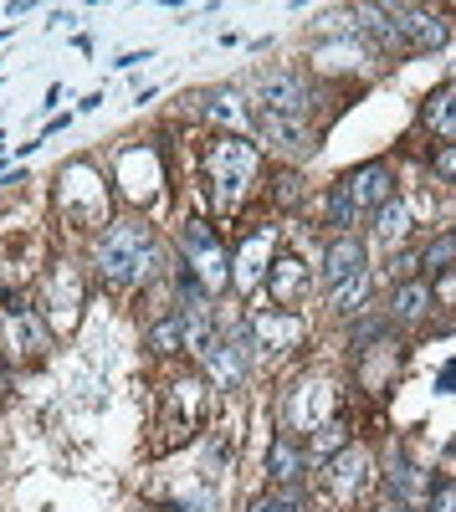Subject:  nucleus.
Instances as JSON below:
<instances>
[{
    "instance_id": "1",
    "label": "nucleus",
    "mask_w": 456,
    "mask_h": 512,
    "mask_svg": "<svg viewBox=\"0 0 456 512\" xmlns=\"http://www.w3.org/2000/svg\"><path fill=\"white\" fill-rule=\"evenodd\" d=\"M154 272V231L139 221H118L98 241V277L108 287H129Z\"/></svg>"
},
{
    "instance_id": "2",
    "label": "nucleus",
    "mask_w": 456,
    "mask_h": 512,
    "mask_svg": "<svg viewBox=\"0 0 456 512\" xmlns=\"http://www.w3.org/2000/svg\"><path fill=\"white\" fill-rule=\"evenodd\" d=\"M205 175L216 185V205H236L241 190L257 180V149L241 134H226V139L211 144V154H205Z\"/></svg>"
},
{
    "instance_id": "3",
    "label": "nucleus",
    "mask_w": 456,
    "mask_h": 512,
    "mask_svg": "<svg viewBox=\"0 0 456 512\" xmlns=\"http://www.w3.org/2000/svg\"><path fill=\"white\" fill-rule=\"evenodd\" d=\"M180 241H185V256H190V277L200 282V292H221L226 282H231V272H226V251H221V241L205 231L200 221H185V231H180Z\"/></svg>"
},
{
    "instance_id": "4",
    "label": "nucleus",
    "mask_w": 456,
    "mask_h": 512,
    "mask_svg": "<svg viewBox=\"0 0 456 512\" xmlns=\"http://www.w3.org/2000/svg\"><path fill=\"white\" fill-rule=\"evenodd\" d=\"M369 477H375V461H369V451H364V446H344L334 461H328L323 487H328V497H334L339 507H349L354 497L369 492Z\"/></svg>"
},
{
    "instance_id": "5",
    "label": "nucleus",
    "mask_w": 456,
    "mask_h": 512,
    "mask_svg": "<svg viewBox=\"0 0 456 512\" xmlns=\"http://www.w3.org/2000/svg\"><path fill=\"white\" fill-rule=\"evenodd\" d=\"M257 103H262V118H303L313 93L298 72H267L257 82Z\"/></svg>"
},
{
    "instance_id": "6",
    "label": "nucleus",
    "mask_w": 456,
    "mask_h": 512,
    "mask_svg": "<svg viewBox=\"0 0 456 512\" xmlns=\"http://www.w3.org/2000/svg\"><path fill=\"white\" fill-rule=\"evenodd\" d=\"M390 16H395L400 41L416 47V52H436V47H446V36H451V26L436 11H426V6H390Z\"/></svg>"
},
{
    "instance_id": "7",
    "label": "nucleus",
    "mask_w": 456,
    "mask_h": 512,
    "mask_svg": "<svg viewBox=\"0 0 456 512\" xmlns=\"http://www.w3.org/2000/svg\"><path fill=\"white\" fill-rule=\"evenodd\" d=\"M298 338H303V318L287 313V308H272V313L257 318V328H252V349L287 354V349H298Z\"/></svg>"
},
{
    "instance_id": "8",
    "label": "nucleus",
    "mask_w": 456,
    "mask_h": 512,
    "mask_svg": "<svg viewBox=\"0 0 456 512\" xmlns=\"http://www.w3.org/2000/svg\"><path fill=\"white\" fill-rule=\"evenodd\" d=\"M364 277V246L354 236H339L334 246L323 251V287L334 292V287H349Z\"/></svg>"
},
{
    "instance_id": "9",
    "label": "nucleus",
    "mask_w": 456,
    "mask_h": 512,
    "mask_svg": "<svg viewBox=\"0 0 456 512\" xmlns=\"http://www.w3.org/2000/svg\"><path fill=\"white\" fill-rule=\"evenodd\" d=\"M344 190H349V200L364 210V205H385V200H395V175L385 164H364V169H354V175L344 180Z\"/></svg>"
},
{
    "instance_id": "10",
    "label": "nucleus",
    "mask_w": 456,
    "mask_h": 512,
    "mask_svg": "<svg viewBox=\"0 0 456 512\" xmlns=\"http://www.w3.org/2000/svg\"><path fill=\"white\" fill-rule=\"evenodd\" d=\"M267 292H272V303H282V308L303 303V292H308V267L298 262V256H282V262L267 272Z\"/></svg>"
},
{
    "instance_id": "11",
    "label": "nucleus",
    "mask_w": 456,
    "mask_h": 512,
    "mask_svg": "<svg viewBox=\"0 0 456 512\" xmlns=\"http://www.w3.org/2000/svg\"><path fill=\"white\" fill-rule=\"evenodd\" d=\"M267 472H272V482H277V487H298V482H303L308 456L298 451V441H293V436H277V441H272V451H267Z\"/></svg>"
},
{
    "instance_id": "12",
    "label": "nucleus",
    "mask_w": 456,
    "mask_h": 512,
    "mask_svg": "<svg viewBox=\"0 0 456 512\" xmlns=\"http://www.w3.org/2000/svg\"><path fill=\"white\" fill-rule=\"evenodd\" d=\"M354 26H359L369 41H380V47H405L400 31H395L390 6H354Z\"/></svg>"
},
{
    "instance_id": "13",
    "label": "nucleus",
    "mask_w": 456,
    "mask_h": 512,
    "mask_svg": "<svg viewBox=\"0 0 456 512\" xmlns=\"http://www.w3.org/2000/svg\"><path fill=\"white\" fill-rule=\"evenodd\" d=\"M421 118L436 128L441 139H456V88H436L421 108Z\"/></svg>"
},
{
    "instance_id": "14",
    "label": "nucleus",
    "mask_w": 456,
    "mask_h": 512,
    "mask_svg": "<svg viewBox=\"0 0 456 512\" xmlns=\"http://www.w3.org/2000/svg\"><path fill=\"white\" fill-rule=\"evenodd\" d=\"M426 308H431V287H426V282H400V287H395V303H390V313H395L400 323H416V318H426Z\"/></svg>"
},
{
    "instance_id": "15",
    "label": "nucleus",
    "mask_w": 456,
    "mask_h": 512,
    "mask_svg": "<svg viewBox=\"0 0 456 512\" xmlns=\"http://www.w3.org/2000/svg\"><path fill=\"white\" fill-rule=\"evenodd\" d=\"M262 128L277 149H313L308 144V118H262Z\"/></svg>"
},
{
    "instance_id": "16",
    "label": "nucleus",
    "mask_w": 456,
    "mask_h": 512,
    "mask_svg": "<svg viewBox=\"0 0 456 512\" xmlns=\"http://www.w3.org/2000/svg\"><path fill=\"white\" fill-rule=\"evenodd\" d=\"M405 231H410V210H405L400 200H385V205L375 210V236L390 246V241H400Z\"/></svg>"
},
{
    "instance_id": "17",
    "label": "nucleus",
    "mask_w": 456,
    "mask_h": 512,
    "mask_svg": "<svg viewBox=\"0 0 456 512\" xmlns=\"http://www.w3.org/2000/svg\"><path fill=\"white\" fill-rule=\"evenodd\" d=\"M205 359H211V369H216V379L226 384V390H231V384H241V369H246L241 364V349H231V344H221V338H216Z\"/></svg>"
},
{
    "instance_id": "18",
    "label": "nucleus",
    "mask_w": 456,
    "mask_h": 512,
    "mask_svg": "<svg viewBox=\"0 0 456 512\" xmlns=\"http://www.w3.org/2000/svg\"><path fill=\"white\" fill-rule=\"evenodd\" d=\"M180 344H185V323H180V318H164V323H154V328H149V349L175 354Z\"/></svg>"
},
{
    "instance_id": "19",
    "label": "nucleus",
    "mask_w": 456,
    "mask_h": 512,
    "mask_svg": "<svg viewBox=\"0 0 456 512\" xmlns=\"http://www.w3.org/2000/svg\"><path fill=\"white\" fill-rule=\"evenodd\" d=\"M211 118H216V123H231V128H246L241 93H211Z\"/></svg>"
},
{
    "instance_id": "20",
    "label": "nucleus",
    "mask_w": 456,
    "mask_h": 512,
    "mask_svg": "<svg viewBox=\"0 0 456 512\" xmlns=\"http://www.w3.org/2000/svg\"><path fill=\"white\" fill-rule=\"evenodd\" d=\"M267 246H272V236H252V241H246L241 246V287H252L257 282V272H262V256H267Z\"/></svg>"
},
{
    "instance_id": "21",
    "label": "nucleus",
    "mask_w": 456,
    "mask_h": 512,
    "mask_svg": "<svg viewBox=\"0 0 456 512\" xmlns=\"http://www.w3.org/2000/svg\"><path fill=\"white\" fill-rule=\"evenodd\" d=\"M11 338H16V349H21V354H36V349H41V323L16 313V318H11Z\"/></svg>"
},
{
    "instance_id": "22",
    "label": "nucleus",
    "mask_w": 456,
    "mask_h": 512,
    "mask_svg": "<svg viewBox=\"0 0 456 512\" xmlns=\"http://www.w3.org/2000/svg\"><path fill=\"white\" fill-rule=\"evenodd\" d=\"M364 292H369V277H359V282H349V287H334V292H328V303H334L339 313H354V308L364 303Z\"/></svg>"
},
{
    "instance_id": "23",
    "label": "nucleus",
    "mask_w": 456,
    "mask_h": 512,
    "mask_svg": "<svg viewBox=\"0 0 456 512\" xmlns=\"http://www.w3.org/2000/svg\"><path fill=\"white\" fill-rule=\"evenodd\" d=\"M354 216H359V205H354L349 190L339 185L334 195H328V221H334V226H354Z\"/></svg>"
},
{
    "instance_id": "24",
    "label": "nucleus",
    "mask_w": 456,
    "mask_h": 512,
    "mask_svg": "<svg viewBox=\"0 0 456 512\" xmlns=\"http://www.w3.org/2000/svg\"><path fill=\"white\" fill-rule=\"evenodd\" d=\"M451 262H456V236H441V241L426 251V267H431V272H451Z\"/></svg>"
},
{
    "instance_id": "25",
    "label": "nucleus",
    "mask_w": 456,
    "mask_h": 512,
    "mask_svg": "<svg viewBox=\"0 0 456 512\" xmlns=\"http://www.w3.org/2000/svg\"><path fill=\"white\" fill-rule=\"evenodd\" d=\"M426 512H456V487L441 482V487L431 492V507H426Z\"/></svg>"
},
{
    "instance_id": "26",
    "label": "nucleus",
    "mask_w": 456,
    "mask_h": 512,
    "mask_svg": "<svg viewBox=\"0 0 456 512\" xmlns=\"http://www.w3.org/2000/svg\"><path fill=\"white\" fill-rule=\"evenodd\" d=\"M436 175H441V180H456V144H446V149L436 154Z\"/></svg>"
},
{
    "instance_id": "27",
    "label": "nucleus",
    "mask_w": 456,
    "mask_h": 512,
    "mask_svg": "<svg viewBox=\"0 0 456 512\" xmlns=\"http://www.w3.org/2000/svg\"><path fill=\"white\" fill-rule=\"evenodd\" d=\"M252 512H298V502L293 497H262Z\"/></svg>"
},
{
    "instance_id": "28",
    "label": "nucleus",
    "mask_w": 456,
    "mask_h": 512,
    "mask_svg": "<svg viewBox=\"0 0 456 512\" xmlns=\"http://www.w3.org/2000/svg\"><path fill=\"white\" fill-rule=\"evenodd\" d=\"M298 175H282V205H298Z\"/></svg>"
},
{
    "instance_id": "29",
    "label": "nucleus",
    "mask_w": 456,
    "mask_h": 512,
    "mask_svg": "<svg viewBox=\"0 0 456 512\" xmlns=\"http://www.w3.org/2000/svg\"><path fill=\"white\" fill-rule=\"evenodd\" d=\"M410 272H416V256H395L390 262V277H410Z\"/></svg>"
},
{
    "instance_id": "30",
    "label": "nucleus",
    "mask_w": 456,
    "mask_h": 512,
    "mask_svg": "<svg viewBox=\"0 0 456 512\" xmlns=\"http://www.w3.org/2000/svg\"><path fill=\"white\" fill-rule=\"evenodd\" d=\"M380 512H410V497H395V492H390V497L380 502Z\"/></svg>"
},
{
    "instance_id": "31",
    "label": "nucleus",
    "mask_w": 456,
    "mask_h": 512,
    "mask_svg": "<svg viewBox=\"0 0 456 512\" xmlns=\"http://www.w3.org/2000/svg\"><path fill=\"white\" fill-rule=\"evenodd\" d=\"M451 88H456V82H451Z\"/></svg>"
}]
</instances>
